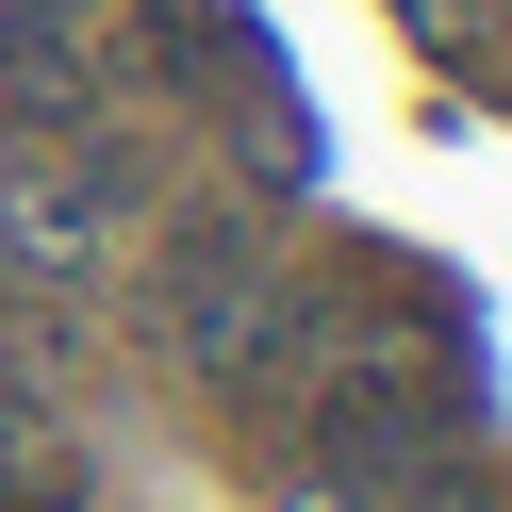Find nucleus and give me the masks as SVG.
I'll return each mask as SVG.
<instances>
[{
    "label": "nucleus",
    "instance_id": "nucleus-1",
    "mask_svg": "<svg viewBox=\"0 0 512 512\" xmlns=\"http://www.w3.org/2000/svg\"><path fill=\"white\" fill-rule=\"evenodd\" d=\"M0 512H67V496H0Z\"/></svg>",
    "mask_w": 512,
    "mask_h": 512
}]
</instances>
